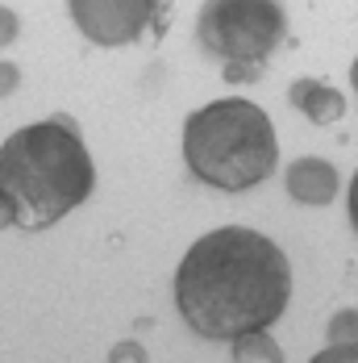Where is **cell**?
Returning a JSON list of instances; mask_svg holds the SVG:
<instances>
[{
  "mask_svg": "<svg viewBox=\"0 0 358 363\" xmlns=\"http://www.w3.org/2000/svg\"><path fill=\"white\" fill-rule=\"evenodd\" d=\"M291 301V263L279 242L246 225L196 238L175 272V309L192 334L229 342L279 322Z\"/></svg>",
  "mask_w": 358,
  "mask_h": 363,
  "instance_id": "obj_1",
  "label": "cell"
},
{
  "mask_svg": "<svg viewBox=\"0 0 358 363\" xmlns=\"http://www.w3.org/2000/svg\"><path fill=\"white\" fill-rule=\"evenodd\" d=\"M0 188L17 205L21 230H50L79 209L92 188L96 167L67 113L13 130L0 146Z\"/></svg>",
  "mask_w": 358,
  "mask_h": 363,
  "instance_id": "obj_2",
  "label": "cell"
},
{
  "mask_svg": "<svg viewBox=\"0 0 358 363\" xmlns=\"http://www.w3.org/2000/svg\"><path fill=\"white\" fill-rule=\"evenodd\" d=\"M183 163L187 172L221 192L258 188L279 163L271 117L246 96H225L183 121Z\"/></svg>",
  "mask_w": 358,
  "mask_h": 363,
  "instance_id": "obj_3",
  "label": "cell"
},
{
  "mask_svg": "<svg viewBox=\"0 0 358 363\" xmlns=\"http://www.w3.org/2000/svg\"><path fill=\"white\" fill-rule=\"evenodd\" d=\"M284 34V0H204L196 17L200 46L221 63H267Z\"/></svg>",
  "mask_w": 358,
  "mask_h": 363,
  "instance_id": "obj_4",
  "label": "cell"
},
{
  "mask_svg": "<svg viewBox=\"0 0 358 363\" xmlns=\"http://www.w3.org/2000/svg\"><path fill=\"white\" fill-rule=\"evenodd\" d=\"M75 30L96 46H129L158 17L163 0H67Z\"/></svg>",
  "mask_w": 358,
  "mask_h": 363,
  "instance_id": "obj_5",
  "label": "cell"
},
{
  "mask_svg": "<svg viewBox=\"0 0 358 363\" xmlns=\"http://www.w3.org/2000/svg\"><path fill=\"white\" fill-rule=\"evenodd\" d=\"M284 188L300 205H329L337 196L342 180H337V167L325 159H296L284 172Z\"/></svg>",
  "mask_w": 358,
  "mask_h": 363,
  "instance_id": "obj_6",
  "label": "cell"
},
{
  "mask_svg": "<svg viewBox=\"0 0 358 363\" xmlns=\"http://www.w3.org/2000/svg\"><path fill=\"white\" fill-rule=\"evenodd\" d=\"M287 101L304 113L313 125H333V121L346 113V96H342L337 88H329L325 79H296V84L287 88Z\"/></svg>",
  "mask_w": 358,
  "mask_h": 363,
  "instance_id": "obj_7",
  "label": "cell"
},
{
  "mask_svg": "<svg viewBox=\"0 0 358 363\" xmlns=\"http://www.w3.org/2000/svg\"><path fill=\"white\" fill-rule=\"evenodd\" d=\"M229 355L238 363L246 359H262V363H279L284 359V351H279V342L267 334V330H246V334H238V338H229Z\"/></svg>",
  "mask_w": 358,
  "mask_h": 363,
  "instance_id": "obj_8",
  "label": "cell"
},
{
  "mask_svg": "<svg viewBox=\"0 0 358 363\" xmlns=\"http://www.w3.org/2000/svg\"><path fill=\"white\" fill-rule=\"evenodd\" d=\"M329 342H358V309H342L329 322Z\"/></svg>",
  "mask_w": 358,
  "mask_h": 363,
  "instance_id": "obj_9",
  "label": "cell"
},
{
  "mask_svg": "<svg viewBox=\"0 0 358 363\" xmlns=\"http://www.w3.org/2000/svg\"><path fill=\"white\" fill-rule=\"evenodd\" d=\"M342 359L358 363V342H329L321 355H317V363H342Z\"/></svg>",
  "mask_w": 358,
  "mask_h": 363,
  "instance_id": "obj_10",
  "label": "cell"
},
{
  "mask_svg": "<svg viewBox=\"0 0 358 363\" xmlns=\"http://www.w3.org/2000/svg\"><path fill=\"white\" fill-rule=\"evenodd\" d=\"M258 75H262V63H225L229 84H246V79H258Z\"/></svg>",
  "mask_w": 358,
  "mask_h": 363,
  "instance_id": "obj_11",
  "label": "cell"
},
{
  "mask_svg": "<svg viewBox=\"0 0 358 363\" xmlns=\"http://www.w3.org/2000/svg\"><path fill=\"white\" fill-rule=\"evenodd\" d=\"M17 34H21V21H17V13L0 4V50H4V46H8Z\"/></svg>",
  "mask_w": 358,
  "mask_h": 363,
  "instance_id": "obj_12",
  "label": "cell"
},
{
  "mask_svg": "<svg viewBox=\"0 0 358 363\" xmlns=\"http://www.w3.org/2000/svg\"><path fill=\"white\" fill-rule=\"evenodd\" d=\"M17 84H21V72H17V63H0V96L17 92Z\"/></svg>",
  "mask_w": 358,
  "mask_h": 363,
  "instance_id": "obj_13",
  "label": "cell"
},
{
  "mask_svg": "<svg viewBox=\"0 0 358 363\" xmlns=\"http://www.w3.org/2000/svg\"><path fill=\"white\" fill-rule=\"evenodd\" d=\"M8 225H17V205H13V196L0 188V230H8Z\"/></svg>",
  "mask_w": 358,
  "mask_h": 363,
  "instance_id": "obj_14",
  "label": "cell"
},
{
  "mask_svg": "<svg viewBox=\"0 0 358 363\" xmlns=\"http://www.w3.org/2000/svg\"><path fill=\"white\" fill-rule=\"evenodd\" d=\"M108 359H146V351L138 347V342H121V347H112Z\"/></svg>",
  "mask_w": 358,
  "mask_h": 363,
  "instance_id": "obj_15",
  "label": "cell"
},
{
  "mask_svg": "<svg viewBox=\"0 0 358 363\" xmlns=\"http://www.w3.org/2000/svg\"><path fill=\"white\" fill-rule=\"evenodd\" d=\"M346 209H350V225H354V234H358V172H354V180H350V192H346Z\"/></svg>",
  "mask_w": 358,
  "mask_h": 363,
  "instance_id": "obj_16",
  "label": "cell"
},
{
  "mask_svg": "<svg viewBox=\"0 0 358 363\" xmlns=\"http://www.w3.org/2000/svg\"><path fill=\"white\" fill-rule=\"evenodd\" d=\"M350 88H354V92H358V59H354V63H350Z\"/></svg>",
  "mask_w": 358,
  "mask_h": 363,
  "instance_id": "obj_17",
  "label": "cell"
}]
</instances>
